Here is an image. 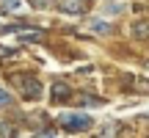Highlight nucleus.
I'll use <instances>...</instances> for the list:
<instances>
[{"instance_id":"9","label":"nucleus","mask_w":149,"mask_h":138,"mask_svg":"<svg viewBox=\"0 0 149 138\" xmlns=\"http://www.w3.org/2000/svg\"><path fill=\"white\" fill-rule=\"evenodd\" d=\"M130 89H133V91H141V94H149V80L135 77V80H130Z\"/></svg>"},{"instance_id":"8","label":"nucleus","mask_w":149,"mask_h":138,"mask_svg":"<svg viewBox=\"0 0 149 138\" xmlns=\"http://www.w3.org/2000/svg\"><path fill=\"white\" fill-rule=\"evenodd\" d=\"M91 31H94V33H100V36H105V33H113V25H111V22H91Z\"/></svg>"},{"instance_id":"5","label":"nucleus","mask_w":149,"mask_h":138,"mask_svg":"<svg viewBox=\"0 0 149 138\" xmlns=\"http://www.w3.org/2000/svg\"><path fill=\"white\" fill-rule=\"evenodd\" d=\"M14 31L22 42H42V31H31V28H6V33Z\"/></svg>"},{"instance_id":"4","label":"nucleus","mask_w":149,"mask_h":138,"mask_svg":"<svg viewBox=\"0 0 149 138\" xmlns=\"http://www.w3.org/2000/svg\"><path fill=\"white\" fill-rule=\"evenodd\" d=\"M127 8H130L127 0H108V3H105V17H119V14H124Z\"/></svg>"},{"instance_id":"2","label":"nucleus","mask_w":149,"mask_h":138,"mask_svg":"<svg viewBox=\"0 0 149 138\" xmlns=\"http://www.w3.org/2000/svg\"><path fill=\"white\" fill-rule=\"evenodd\" d=\"M17 89L25 100H42V80L39 77H31V75H22L17 77Z\"/></svg>"},{"instance_id":"12","label":"nucleus","mask_w":149,"mask_h":138,"mask_svg":"<svg viewBox=\"0 0 149 138\" xmlns=\"http://www.w3.org/2000/svg\"><path fill=\"white\" fill-rule=\"evenodd\" d=\"M116 133H119V124H111V127L102 130V135H100V138H116Z\"/></svg>"},{"instance_id":"1","label":"nucleus","mask_w":149,"mask_h":138,"mask_svg":"<svg viewBox=\"0 0 149 138\" xmlns=\"http://www.w3.org/2000/svg\"><path fill=\"white\" fill-rule=\"evenodd\" d=\"M58 124L64 130H69V133H86V130H91V124H94V119L88 116V113H77V111H64L58 116Z\"/></svg>"},{"instance_id":"7","label":"nucleus","mask_w":149,"mask_h":138,"mask_svg":"<svg viewBox=\"0 0 149 138\" xmlns=\"http://www.w3.org/2000/svg\"><path fill=\"white\" fill-rule=\"evenodd\" d=\"M74 102H77L80 108H102V100H100V97H94V94H80Z\"/></svg>"},{"instance_id":"14","label":"nucleus","mask_w":149,"mask_h":138,"mask_svg":"<svg viewBox=\"0 0 149 138\" xmlns=\"http://www.w3.org/2000/svg\"><path fill=\"white\" fill-rule=\"evenodd\" d=\"M3 6H6V8H14V11H19V8H22V0H3Z\"/></svg>"},{"instance_id":"3","label":"nucleus","mask_w":149,"mask_h":138,"mask_svg":"<svg viewBox=\"0 0 149 138\" xmlns=\"http://www.w3.org/2000/svg\"><path fill=\"white\" fill-rule=\"evenodd\" d=\"M61 11L69 17H80V14H86V3L83 0H61Z\"/></svg>"},{"instance_id":"11","label":"nucleus","mask_w":149,"mask_h":138,"mask_svg":"<svg viewBox=\"0 0 149 138\" xmlns=\"http://www.w3.org/2000/svg\"><path fill=\"white\" fill-rule=\"evenodd\" d=\"M0 138H14V127H11V122H0Z\"/></svg>"},{"instance_id":"16","label":"nucleus","mask_w":149,"mask_h":138,"mask_svg":"<svg viewBox=\"0 0 149 138\" xmlns=\"http://www.w3.org/2000/svg\"><path fill=\"white\" fill-rule=\"evenodd\" d=\"M146 72H149V61H146Z\"/></svg>"},{"instance_id":"10","label":"nucleus","mask_w":149,"mask_h":138,"mask_svg":"<svg viewBox=\"0 0 149 138\" xmlns=\"http://www.w3.org/2000/svg\"><path fill=\"white\" fill-rule=\"evenodd\" d=\"M133 33L138 39H146L149 36V22H135V25H133Z\"/></svg>"},{"instance_id":"13","label":"nucleus","mask_w":149,"mask_h":138,"mask_svg":"<svg viewBox=\"0 0 149 138\" xmlns=\"http://www.w3.org/2000/svg\"><path fill=\"white\" fill-rule=\"evenodd\" d=\"M11 105V94L6 89H0V108H8Z\"/></svg>"},{"instance_id":"6","label":"nucleus","mask_w":149,"mask_h":138,"mask_svg":"<svg viewBox=\"0 0 149 138\" xmlns=\"http://www.w3.org/2000/svg\"><path fill=\"white\" fill-rule=\"evenodd\" d=\"M69 97H72V89L66 83H61V80L53 83V102H66Z\"/></svg>"},{"instance_id":"17","label":"nucleus","mask_w":149,"mask_h":138,"mask_svg":"<svg viewBox=\"0 0 149 138\" xmlns=\"http://www.w3.org/2000/svg\"><path fill=\"white\" fill-rule=\"evenodd\" d=\"M83 3H88V0H83Z\"/></svg>"},{"instance_id":"15","label":"nucleus","mask_w":149,"mask_h":138,"mask_svg":"<svg viewBox=\"0 0 149 138\" xmlns=\"http://www.w3.org/2000/svg\"><path fill=\"white\" fill-rule=\"evenodd\" d=\"M31 6H33V8H47L50 0H31Z\"/></svg>"}]
</instances>
